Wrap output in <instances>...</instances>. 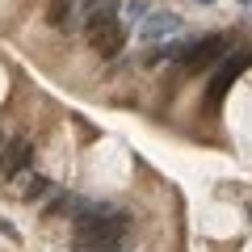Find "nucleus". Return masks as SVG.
Returning a JSON list of instances; mask_svg holds the SVG:
<instances>
[{
	"instance_id": "obj_1",
	"label": "nucleus",
	"mask_w": 252,
	"mask_h": 252,
	"mask_svg": "<svg viewBox=\"0 0 252 252\" xmlns=\"http://www.w3.org/2000/svg\"><path fill=\"white\" fill-rule=\"evenodd\" d=\"M89 42H93V51H97L101 59H114V55L126 46V26H122V21L97 26V30H89Z\"/></svg>"
},
{
	"instance_id": "obj_2",
	"label": "nucleus",
	"mask_w": 252,
	"mask_h": 252,
	"mask_svg": "<svg viewBox=\"0 0 252 252\" xmlns=\"http://www.w3.org/2000/svg\"><path fill=\"white\" fill-rule=\"evenodd\" d=\"M223 46H227V38H223V34H215V38H206V42H193L185 55H181V63H185L189 72H198V67H210V63L223 55Z\"/></svg>"
},
{
	"instance_id": "obj_3",
	"label": "nucleus",
	"mask_w": 252,
	"mask_h": 252,
	"mask_svg": "<svg viewBox=\"0 0 252 252\" xmlns=\"http://www.w3.org/2000/svg\"><path fill=\"white\" fill-rule=\"evenodd\" d=\"M34 156V147H30V139H13L9 147H4V156H0V181H13L21 168H26V160Z\"/></svg>"
},
{
	"instance_id": "obj_4",
	"label": "nucleus",
	"mask_w": 252,
	"mask_h": 252,
	"mask_svg": "<svg viewBox=\"0 0 252 252\" xmlns=\"http://www.w3.org/2000/svg\"><path fill=\"white\" fill-rule=\"evenodd\" d=\"M177 30H181V17H177V13H152V17H143L139 34H143L147 42H156V38H164V34H177Z\"/></svg>"
},
{
	"instance_id": "obj_5",
	"label": "nucleus",
	"mask_w": 252,
	"mask_h": 252,
	"mask_svg": "<svg viewBox=\"0 0 252 252\" xmlns=\"http://www.w3.org/2000/svg\"><path fill=\"white\" fill-rule=\"evenodd\" d=\"M248 59H252V51H244L240 59H231V63H223V72H219V76H215V84H210V101H219V97H223V93H227V84H231L235 76H240L244 67H248Z\"/></svg>"
},
{
	"instance_id": "obj_6",
	"label": "nucleus",
	"mask_w": 252,
	"mask_h": 252,
	"mask_svg": "<svg viewBox=\"0 0 252 252\" xmlns=\"http://www.w3.org/2000/svg\"><path fill=\"white\" fill-rule=\"evenodd\" d=\"M72 4L76 0H55L51 13H46V21H51L55 30H72Z\"/></svg>"
},
{
	"instance_id": "obj_7",
	"label": "nucleus",
	"mask_w": 252,
	"mask_h": 252,
	"mask_svg": "<svg viewBox=\"0 0 252 252\" xmlns=\"http://www.w3.org/2000/svg\"><path fill=\"white\" fill-rule=\"evenodd\" d=\"M76 202H80V198H72V193H55V198L46 202V210H42V215H46V219H59V215H72V210H76Z\"/></svg>"
},
{
	"instance_id": "obj_8",
	"label": "nucleus",
	"mask_w": 252,
	"mask_h": 252,
	"mask_svg": "<svg viewBox=\"0 0 252 252\" xmlns=\"http://www.w3.org/2000/svg\"><path fill=\"white\" fill-rule=\"evenodd\" d=\"M46 193H51V181H46L42 172L26 177V189H21V198H26V202H38V198H46Z\"/></svg>"
},
{
	"instance_id": "obj_9",
	"label": "nucleus",
	"mask_w": 252,
	"mask_h": 252,
	"mask_svg": "<svg viewBox=\"0 0 252 252\" xmlns=\"http://www.w3.org/2000/svg\"><path fill=\"white\" fill-rule=\"evenodd\" d=\"M143 13H152V0H130V4H126V17L143 21Z\"/></svg>"
},
{
	"instance_id": "obj_10",
	"label": "nucleus",
	"mask_w": 252,
	"mask_h": 252,
	"mask_svg": "<svg viewBox=\"0 0 252 252\" xmlns=\"http://www.w3.org/2000/svg\"><path fill=\"white\" fill-rule=\"evenodd\" d=\"M0 235H9V240H17V231H13V227L4 223V219H0Z\"/></svg>"
},
{
	"instance_id": "obj_11",
	"label": "nucleus",
	"mask_w": 252,
	"mask_h": 252,
	"mask_svg": "<svg viewBox=\"0 0 252 252\" xmlns=\"http://www.w3.org/2000/svg\"><path fill=\"white\" fill-rule=\"evenodd\" d=\"M244 210H248V223H252V202H248V206H244Z\"/></svg>"
},
{
	"instance_id": "obj_12",
	"label": "nucleus",
	"mask_w": 252,
	"mask_h": 252,
	"mask_svg": "<svg viewBox=\"0 0 252 252\" xmlns=\"http://www.w3.org/2000/svg\"><path fill=\"white\" fill-rule=\"evenodd\" d=\"M0 147H4V139H0Z\"/></svg>"
}]
</instances>
